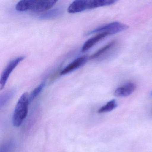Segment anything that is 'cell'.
Returning <instances> with one entry per match:
<instances>
[{
  "label": "cell",
  "mask_w": 152,
  "mask_h": 152,
  "mask_svg": "<svg viewBox=\"0 0 152 152\" xmlns=\"http://www.w3.org/2000/svg\"><path fill=\"white\" fill-rule=\"evenodd\" d=\"M116 2L115 0H77L69 6L67 11L70 14H75L99 7L110 6Z\"/></svg>",
  "instance_id": "6da1fadb"
},
{
  "label": "cell",
  "mask_w": 152,
  "mask_h": 152,
  "mask_svg": "<svg viewBox=\"0 0 152 152\" xmlns=\"http://www.w3.org/2000/svg\"><path fill=\"white\" fill-rule=\"evenodd\" d=\"M57 1H37L23 0L17 4L16 9L19 12L32 11L35 13H42L49 10L56 5Z\"/></svg>",
  "instance_id": "7a4b0ae2"
},
{
  "label": "cell",
  "mask_w": 152,
  "mask_h": 152,
  "mask_svg": "<svg viewBox=\"0 0 152 152\" xmlns=\"http://www.w3.org/2000/svg\"><path fill=\"white\" fill-rule=\"evenodd\" d=\"M29 103V94L25 92L18 99L14 110L13 124L15 127H19L26 118Z\"/></svg>",
  "instance_id": "3957f363"
},
{
  "label": "cell",
  "mask_w": 152,
  "mask_h": 152,
  "mask_svg": "<svg viewBox=\"0 0 152 152\" xmlns=\"http://www.w3.org/2000/svg\"><path fill=\"white\" fill-rule=\"evenodd\" d=\"M129 26L127 25L121 23L119 22H113L107 24L99 26L93 31L88 33V35L96 33L108 32L110 34H113L124 31L127 30Z\"/></svg>",
  "instance_id": "277c9868"
},
{
  "label": "cell",
  "mask_w": 152,
  "mask_h": 152,
  "mask_svg": "<svg viewBox=\"0 0 152 152\" xmlns=\"http://www.w3.org/2000/svg\"><path fill=\"white\" fill-rule=\"evenodd\" d=\"M24 56H20L11 60L1 74L0 80V89L2 90L4 88L9 77L10 76L13 70L25 58Z\"/></svg>",
  "instance_id": "5b68a950"
},
{
  "label": "cell",
  "mask_w": 152,
  "mask_h": 152,
  "mask_svg": "<svg viewBox=\"0 0 152 152\" xmlns=\"http://www.w3.org/2000/svg\"><path fill=\"white\" fill-rule=\"evenodd\" d=\"M136 89V85L133 83H125L123 86L119 87L115 90L114 95L118 97H126L131 95Z\"/></svg>",
  "instance_id": "8992f818"
},
{
  "label": "cell",
  "mask_w": 152,
  "mask_h": 152,
  "mask_svg": "<svg viewBox=\"0 0 152 152\" xmlns=\"http://www.w3.org/2000/svg\"><path fill=\"white\" fill-rule=\"evenodd\" d=\"M88 59V57L87 56H83L78 58L70 63L64 70H62L60 72V75H64L80 67L87 62Z\"/></svg>",
  "instance_id": "52a82bcc"
},
{
  "label": "cell",
  "mask_w": 152,
  "mask_h": 152,
  "mask_svg": "<svg viewBox=\"0 0 152 152\" xmlns=\"http://www.w3.org/2000/svg\"><path fill=\"white\" fill-rule=\"evenodd\" d=\"M111 35L109 33L103 32L99 34H97L96 36L89 39L87 40L83 46L82 48V51L83 52H86L88 51L89 49L91 48L92 47L94 46L96 43H97L99 42L102 39L104 38L105 37Z\"/></svg>",
  "instance_id": "ba28073f"
},
{
  "label": "cell",
  "mask_w": 152,
  "mask_h": 152,
  "mask_svg": "<svg viewBox=\"0 0 152 152\" xmlns=\"http://www.w3.org/2000/svg\"><path fill=\"white\" fill-rule=\"evenodd\" d=\"M62 13L63 10L60 8H57L47 11L41 16V18L42 19H51L55 18L61 15Z\"/></svg>",
  "instance_id": "9c48e42d"
},
{
  "label": "cell",
  "mask_w": 152,
  "mask_h": 152,
  "mask_svg": "<svg viewBox=\"0 0 152 152\" xmlns=\"http://www.w3.org/2000/svg\"><path fill=\"white\" fill-rule=\"evenodd\" d=\"M116 106H117V104H116V101L113 99L109 101L108 103H107L106 104L100 107L99 109L98 112L99 113H103L111 112L115 109Z\"/></svg>",
  "instance_id": "30bf717a"
},
{
  "label": "cell",
  "mask_w": 152,
  "mask_h": 152,
  "mask_svg": "<svg viewBox=\"0 0 152 152\" xmlns=\"http://www.w3.org/2000/svg\"><path fill=\"white\" fill-rule=\"evenodd\" d=\"M15 94V91L14 90L9 91L5 92L0 98V107L2 108L5 105L8 101L12 98Z\"/></svg>",
  "instance_id": "8fae6325"
},
{
  "label": "cell",
  "mask_w": 152,
  "mask_h": 152,
  "mask_svg": "<svg viewBox=\"0 0 152 152\" xmlns=\"http://www.w3.org/2000/svg\"><path fill=\"white\" fill-rule=\"evenodd\" d=\"M115 41H112V42L107 44L106 46H104L103 48H101L98 51H97L96 53H94L93 55L91 56V59H95V58H97L101 56V55H103V54L105 52L107 51L108 50L110 49L111 48L113 47L115 44Z\"/></svg>",
  "instance_id": "7c38bea8"
},
{
  "label": "cell",
  "mask_w": 152,
  "mask_h": 152,
  "mask_svg": "<svg viewBox=\"0 0 152 152\" xmlns=\"http://www.w3.org/2000/svg\"><path fill=\"white\" fill-rule=\"evenodd\" d=\"M45 84H46L45 82H43L33 91L31 93V95L29 96L30 102H32L34 99H35L40 94L41 92L44 89Z\"/></svg>",
  "instance_id": "4fadbf2b"
},
{
  "label": "cell",
  "mask_w": 152,
  "mask_h": 152,
  "mask_svg": "<svg viewBox=\"0 0 152 152\" xmlns=\"http://www.w3.org/2000/svg\"><path fill=\"white\" fill-rule=\"evenodd\" d=\"M15 148L14 141H8L1 147L0 152H14Z\"/></svg>",
  "instance_id": "5bb4252c"
},
{
  "label": "cell",
  "mask_w": 152,
  "mask_h": 152,
  "mask_svg": "<svg viewBox=\"0 0 152 152\" xmlns=\"http://www.w3.org/2000/svg\"><path fill=\"white\" fill-rule=\"evenodd\" d=\"M150 95H151V96H152V91H151V93H150Z\"/></svg>",
  "instance_id": "9a60e30c"
}]
</instances>
